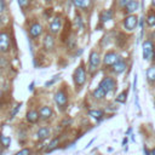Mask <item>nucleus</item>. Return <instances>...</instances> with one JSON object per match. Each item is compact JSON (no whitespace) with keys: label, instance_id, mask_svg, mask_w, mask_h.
Wrapping results in <instances>:
<instances>
[{"label":"nucleus","instance_id":"16","mask_svg":"<svg viewBox=\"0 0 155 155\" xmlns=\"http://www.w3.org/2000/svg\"><path fill=\"white\" fill-rule=\"evenodd\" d=\"M87 114H88L91 117L96 119V120H102L103 116H104V111L101 110V109H90V110L87 111Z\"/></svg>","mask_w":155,"mask_h":155},{"label":"nucleus","instance_id":"8","mask_svg":"<svg viewBox=\"0 0 155 155\" xmlns=\"http://www.w3.org/2000/svg\"><path fill=\"white\" fill-rule=\"evenodd\" d=\"M88 62H90V70H91V71H94V70L98 68L99 63H101L99 53L96 52V51H92V52L90 53V59H88Z\"/></svg>","mask_w":155,"mask_h":155},{"label":"nucleus","instance_id":"37","mask_svg":"<svg viewBox=\"0 0 155 155\" xmlns=\"http://www.w3.org/2000/svg\"><path fill=\"white\" fill-rule=\"evenodd\" d=\"M150 154H151V155H155V148H154V149L150 151Z\"/></svg>","mask_w":155,"mask_h":155},{"label":"nucleus","instance_id":"33","mask_svg":"<svg viewBox=\"0 0 155 155\" xmlns=\"http://www.w3.org/2000/svg\"><path fill=\"white\" fill-rule=\"evenodd\" d=\"M137 80H138V79H137V74H136V75H134V80H133V90H134V91H136V87H137Z\"/></svg>","mask_w":155,"mask_h":155},{"label":"nucleus","instance_id":"24","mask_svg":"<svg viewBox=\"0 0 155 155\" xmlns=\"http://www.w3.org/2000/svg\"><path fill=\"white\" fill-rule=\"evenodd\" d=\"M147 23L149 27H154L155 25V12H150L147 17Z\"/></svg>","mask_w":155,"mask_h":155},{"label":"nucleus","instance_id":"21","mask_svg":"<svg viewBox=\"0 0 155 155\" xmlns=\"http://www.w3.org/2000/svg\"><path fill=\"white\" fill-rule=\"evenodd\" d=\"M0 144H1V147L5 148V149L8 148L10 144H11V138H10L8 136H5V134L0 133Z\"/></svg>","mask_w":155,"mask_h":155},{"label":"nucleus","instance_id":"13","mask_svg":"<svg viewBox=\"0 0 155 155\" xmlns=\"http://www.w3.org/2000/svg\"><path fill=\"white\" fill-rule=\"evenodd\" d=\"M126 67H127L126 62H125V61H124L121 57H119L117 62H116V63L113 65V71H114L115 74H121L122 71H125Z\"/></svg>","mask_w":155,"mask_h":155},{"label":"nucleus","instance_id":"44","mask_svg":"<svg viewBox=\"0 0 155 155\" xmlns=\"http://www.w3.org/2000/svg\"><path fill=\"white\" fill-rule=\"evenodd\" d=\"M0 155H1V150H0Z\"/></svg>","mask_w":155,"mask_h":155},{"label":"nucleus","instance_id":"4","mask_svg":"<svg viewBox=\"0 0 155 155\" xmlns=\"http://www.w3.org/2000/svg\"><path fill=\"white\" fill-rule=\"evenodd\" d=\"M143 48V59L144 61H151L154 56V44L150 40H147L142 45Z\"/></svg>","mask_w":155,"mask_h":155},{"label":"nucleus","instance_id":"6","mask_svg":"<svg viewBox=\"0 0 155 155\" xmlns=\"http://www.w3.org/2000/svg\"><path fill=\"white\" fill-rule=\"evenodd\" d=\"M138 24V17L136 15H128L125 19H124V25L127 30H133Z\"/></svg>","mask_w":155,"mask_h":155},{"label":"nucleus","instance_id":"34","mask_svg":"<svg viewBox=\"0 0 155 155\" xmlns=\"http://www.w3.org/2000/svg\"><path fill=\"white\" fill-rule=\"evenodd\" d=\"M76 23H79V27L80 28L82 27V24H81V17L80 16H76Z\"/></svg>","mask_w":155,"mask_h":155},{"label":"nucleus","instance_id":"18","mask_svg":"<svg viewBox=\"0 0 155 155\" xmlns=\"http://www.w3.org/2000/svg\"><path fill=\"white\" fill-rule=\"evenodd\" d=\"M59 140H61V138H59V137H56V138H53V139H52V140L48 143V145L46 147L45 151H46V153H50V151L54 150V149L58 147V144H59Z\"/></svg>","mask_w":155,"mask_h":155},{"label":"nucleus","instance_id":"17","mask_svg":"<svg viewBox=\"0 0 155 155\" xmlns=\"http://www.w3.org/2000/svg\"><path fill=\"white\" fill-rule=\"evenodd\" d=\"M147 80L149 84H155V65H151L147 70Z\"/></svg>","mask_w":155,"mask_h":155},{"label":"nucleus","instance_id":"28","mask_svg":"<svg viewBox=\"0 0 155 155\" xmlns=\"http://www.w3.org/2000/svg\"><path fill=\"white\" fill-rule=\"evenodd\" d=\"M17 1H18V5L22 8H27L28 5H29V2H30V0H17Z\"/></svg>","mask_w":155,"mask_h":155},{"label":"nucleus","instance_id":"2","mask_svg":"<svg viewBox=\"0 0 155 155\" xmlns=\"http://www.w3.org/2000/svg\"><path fill=\"white\" fill-rule=\"evenodd\" d=\"M54 103L57 104V107L61 109V110H64L67 108V104H68V94L65 93L64 90H58L56 93H54Z\"/></svg>","mask_w":155,"mask_h":155},{"label":"nucleus","instance_id":"11","mask_svg":"<svg viewBox=\"0 0 155 155\" xmlns=\"http://www.w3.org/2000/svg\"><path fill=\"white\" fill-rule=\"evenodd\" d=\"M62 28V21L59 17H54L50 23V34H57Z\"/></svg>","mask_w":155,"mask_h":155},{"label":"nucleus","instance_id":"25","mask_svg":"<svg viewBox=\"0 0 155 155\" xmlns=\"http://www.w3.org/2000/svg\"><path fill=\"white\" fill-rule=\"evenodd\" d=\"M126 99H127V91H124V92H121V93L116 97L115 101H116L117 103H125Z\"/></svg>","mask_w":155,"mask_h":155},{"label":"nucleus","instance_id":"22","mask_svg":"<svg viewBox=\"0 0 155 155\" xmlns=\"http://www.w3.org/2000/svg\"><path fill=\"white\" fill-rule=\"evenodd\" d=\"M92 94H93V97H94L96 99H98V101L103 99V98L107 96V93H105L101 87H97V88L93 91V93H92Z\"/></svg>","mask_w":155,"mask_h":155},{"label":"nucleus","instance_id":"7","mask_svg":"<svg viewBox=\"0 0 155 155\" xmlns=\"http://www.w3.org/2000/svg\"><path fill=\"white\" fill-rule=\"evenodd\" d=\"M119 59V56L114 52V51H110V52H107L104 58H103V64L105 67H110V65H114Z\"/></svg>","mask_w":155,"mask_h":155},{"label":"nucleus","instance_id":"39","mask_svg":"<svg viewBox=\"0 0 155 155\" xmlns=\"http://www.w3.org/2000/svg\"><path fill=\"white\" fill-rule=\"evenodd\" d=\"M1 97H2V90L0 88V98H1Z\"/></svg>","mask_w":155,"mask_h":155},{"label":"nucleus","instance_id":"10","mask_svg":"<svg viewBox=\"0 0 155 155\" xmlns=\"http://www.w3.org/2000/svg\"><path fill=\"white\" fill-rule=\"evenodd\" d=\"M38 111H39V116H40L41 120H48V119L53 115V110H52V108L48 107V105H42V107H40V109H39Z\"/></svg>","mask_w":155,"mask_h":155},{"label":"nucleus","instance_id":"29","mask_svg":"<svg viewBox=\"0 0 155 155\" xmlns=\"http://www.w3.org/2000/svg\"><path fill=\"white\" fill-rule=\"evenodd\" d=\"M58 79H59V75H54V76H53V78H52V79H51L50 81H47V82L45 84V86H46V87L51 86V85H52V84H54V82H56V81H57Z\"/></svg>","mask_w":155,"mask_h":155},{"label":"nucleus","instance_id":"5","mask_svg":"<svg viewBox=\"0 0 155 155\" xmlns=\"http://www.w3.org/2000/svg\"><path fill=\"white\" fill-rule=\"evenodd\" d=\"M10 47H11V39L8 34L6 31H1L0 33V52L2 53L8 52Z\"/></svg>","mask_w":155,"mask_h":155},{"label":"nucleus","instance_id":"14","mask_svg":"<svg viewBox=\"0 0 155 155\" xmlns=\"http://www.w3.org/2000/svg\"><path fill=\"white\" fill-rule=\"evenodd\" d=\"M25 119L29 124H36L38 120L40 119L39 116V111L38 110H34V109H30L27 111V115H25Z\"/></svg>","mask_w":155,"mask_h":155},{"label":"nucleus","instance_id":"31","mask_svg":"<svg viewBox=\"0 0 155 155\" xmlns=\"http://www.w3.org/2000/svg\"><path fill=\"white\" fill-rule=\"evenodd\" d=\"M131 0H120V5L122 6V7H126V5L130 2Z\"/></svg>","mask_w":155,"mask_h":155},{"label":"nucleus","instance_id":"38","mask_svg":"<svg viewBox=\"0 0 155 155\" xmlns=\"http://www.w3.org/2000/svg\"><path fill=\"white\" fill-rule=\"evenodd\" d=\"M153 59L155 61V46H154V56H153Z\"/></svg>","mask_w":155,"mask_h":155},{"label":"nucleus","instance_id":"15","mask_svg":"<svg viewBox=\"0 0 155 155\" xmlns=\"http://www.w3.org/2000/svg\"><path fill=\"white\" fill-rule=\"evenodd\" d=\"M48 136H50V128L46 127V126H42V127H40V128L36 131V138H38L39 140H44V139H46Z\"/></svg>","mask_w":155,"mask_h":155},{"label":"nucleus","instance_id":"32","mask_svg":"<svg viewBox=\"0 0 155 155\" xmlns=\"http://www.w3.org/2000/svg\"><path fill=\"white\" fill-rule=\"evenodd\" d=\"M4 10H5V4H4L2 0H0V13H2Z\"/></svg>","mask_w":155,"mask_h":155},{"label":"nucleus","instance_id":"42","mask_svg":"<svg viewBox=\"0 0 155 155\" xmlns=\"http://www.w3.org/2000/svg\"><path fill=\"white\" fill-rule=\"evenodd\" d=\"M46 1H47V2H50V1H52V0H46Z\"/></svg>","mask_w":155,"mask_h":155},{"label":"nucleus","instance_id":"40","mask_svg":"<svg viewBox=\"0 0 155 155\" xmlns=\"http://www.w3.org/2000/svg\"><path fill=\"white\" fill-rule=\"evenodd\" d=\"M151 5H153V6H155V0H151Z\"/></svg>","mask_w":155,"mask_h":155},{"label":"nucleus","instance_id":"30","mask_svg":"<svg viewBox=\"0 0 155 155\" xmlns=\"http://www.w3.org/2000/svg\"><path fill=\"white\" fill-rule=\"evenodd\" d=\"M7 65V59L5 57H0V68H5Z\"/></svg>","mask_w":155,"mask_h":155},{"label":"nucleus","instance_id":"20","mask_svg":"<svg viewBox=\"0 0 155 155\" xmlns=\"http://www.w3.org/2000/svg\"><path fill=\"white\" fill-rule=\"evenodd\" d=\"M71 1H73V4H74L76 7L86 10V8L90 6V1H91V0H71Z\"/></svg>","mask_w":155,"mask_h":155},{"label":"nucleus","instance_id":"12","mask_svg":"<svg viewBox=\"0 0 155 155\" xmlns=\"http://www.w3.org/2000/svg\"><path fill=\"white\" fill-rule=\"evenodd\" d=\"M41 33H42V27H41V24L34 23V24L30 25V28H29V35H30V38L35 39V38L40 36Z\"/></svg>","mask_w":155,"mask_h":155},{"label":"nucleus","instance_id":"36","mask_svg":"<svg viewBox=\"0 0 155 155\" xmlns=\"http://www.w3.org/2000/svg\"><path fill=\"white\" fill-rule=\"evenodd\" d=\"M33 86H34V82H31V84H30V86H29V90H30V91L33 90Z\"/></svg>","mask_w":155,"mask_h":155},{"label":"nucleus","instance_id":"26","mask_svg":"<svg viewBox=\"0 0 155 155\" xmlns=\"http://www.w3.org/2000/svg\"><path fill=\"white\" fill-rule=\"evenodd\" d=\"M30 153H31V150L29 148H23L19 151H17L15 155H30Z\"/></svg>","mask_w":155,"mask_h":155},{"label":"nucleus","instance_id":"19","mask_svg":"<svg viewBox=\"0 0 155 155\" xmlns=\"http://www.w3.org/2000/svg\"><path fill=\"white\" fill-rule=\"evenodd\" d=\"M125 10H126L127 13H132V12L137 11V10H138V1H137V0H131V1L126 5Z\"/></svg>","mask_w":155,"mask_h":155},{"label":"nucleus","instance_id":"27","mask_svg":"<svg viewBox=\"0 0 155 155\" xmlns=\"http://www.w3.org/2000/svg\"><path fill=\"white\" fill-rule=\"evenodd\" d=\"M21 107H22V103L17 104V105H16V108H13V109H12V111H11V114H10V117H11V119H12L13 116H16V115H17V113H18V111H19V109H21Z\"/></svg>","mask_w":155,"mask_h":155},{"label":"nucleus","instance_id":"41","mask_svg":"<svg viewBox=\"0 0 155 155\" xmlns=\"http://www.w3.org/2000/svg\"><path fill=\"white\" fill-rule=\"evenodd\" d=\"M153 36H154V38H155V31H154V33H153Z\"/></svg>","mask_w":155,"mask_h":155},{"label":"nucleus","instance_id":"43","mask_svg":"<svg viewBox=\"0 0 155 155\" xmlns=\"http://www.w3.org/2000/svg\"><path fill=\"white\" fill-rule=\"evenodd\" d=\"M0 76H1V71H0Z\"/></svg>","mask_w":155,"mask_h":155},{"label":"nucleus","instance_id":"35","mask_svg":"<svg viewBox=\"0 0 155 155\" xmlns=\"http://www.w3.org/2000/svg\"><path fill=\"white\" fill-rule=\"evenodd\" d=\"M144 155H151V154H150V151H149L147 148H144Z\"/></svg>","mask_w":155,"mask_h":155},{"label":"nucleus","instance_id":"1","mask_svg":"<svg viewBox=\"0 0 155 155\" xmlns=\"http://www.w3.org/2000/svg\"><path fill=\"white\" fill-rule=\"evenodd\" d=\"M73 78H74L75 86L76 87H82L85 85V82H86V70H85V68L82 65L78 67L75 69V71H74Z\"/></svg>","mask_w":155,"mask_h":155},{"label":"nucleus","instance_id":"9","mask_svg":"<svg viewBox=\"0 0 155 155\" xmlns=\"http://www.w3.org/2000/svg\"><path fill=\"white\" fill-rule=\"evenodd\" d=\"M42 46L46 51H52L53 47H54V38L52 34L47 33L45 36H44V40H42Z\"/></svg>","mask_w":155,"mask_h":155},{"label":"nucleus","instance_id":"23","mask_svg":"<svg viewBox=\"0 0 155 155\" xmlns=\"http://www.w3.org/2000/svg\"><path fill=\"white\" fill-rule=\"evenodd\" d=\"M111 17H113V12L110 10H105V11H103L101 13V17L99 18H101L102 22H108V21L111 19Z\"/></svg>","mask_w":155,"mask_h":155},{"label":"nucleus","instance_id":"3","mask_svg":"<svg viewBox=\"0 0 155 155\" xmlns=\"http://www.w3.org/2000/svg\"><path fill=\"white\" fill-rule=\"evenodd\" d=\"M98 87H101V88L108 94L109 92H111L113 90H115V87H116V82H115V80H114L113 78H110V76H105V78L99 82Z\"/></svg>","mask_w":155,"mask_h":155}]
</instances>
